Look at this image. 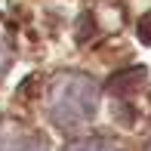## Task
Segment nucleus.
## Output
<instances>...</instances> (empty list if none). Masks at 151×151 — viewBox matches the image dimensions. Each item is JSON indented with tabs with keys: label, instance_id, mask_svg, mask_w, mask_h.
<instances>
[{
	"label": "nucleus",
	"instance_id": "nucleus-1",
	"mask_svg": "<svg viewBox=\"0 0 151 151\" xmlns=\"http://www.w3.org/2000/svg\"><path fill=\"white\" fill-rule=\"evenodd\" d=\"M99 105V86L86 74L65 71L50 83L46 93V111L59 129H77L96 114Z\"/></svg>",
	"mask_w": 151,
	"mask_h": 151
},
{
	"label": "nucleus",
	"instance_id": "nucleus-2",
	"mask_svg": "<svg viewBox=\"0 0 151 151\" xmlns=\"http://www.w3.org/2000/svg\"><path fill=\"white\" fill-rule=\"evenodd\" d=\"M0 151H46V142L31 129L6 123L0 127Z\"/></svg>",
	"mask_w": 151,
	"mask_h": 151
},
{
	"label": "nucleus",
	"instance_id": "nucleus-3",
	"mask_svg": "<svg viewBox=\"0 0 151 151\" xmlns=\"http://www.w3.org/2000/svg\"><path fill=\"white\" fill-rule=\"evenodd\" d=\"M65 151H120V145H117V142H111V139H102V136H96V139L71 142Z\"/></svg>",
	"mask_w": 151,
	"mask_h": 151
},
{
	"label": "nucleus",
	"instance_id": "nucleus-4",
	"mask_svg": "<svg viewBox=\"0 0 151 151\" xmlns=\"http://www.w3.org/2000/svg\"><path fill=\"white\" fill-rule=\"evenodd\" d=\"M6 68H9V43H6V34L0 31V77Z\"/></svg>",
	"mask_w": 151,
	"mask_h": 151
},
{
	"label": "nucleus",
	"instance_id": "nucleus-5",
	"mask_svg": "<svg viewBox=\"0 0 151 151\" xmlns=\"http://www.w3.org/2000/svg\"><path fill=\"white\" fill-rule=\"evenodd\" d=\"M139 37H142V43H151V12L139 22Z\"/></svg>",
	"mask_w": 151,
	"mask_h": 151
},
{
	"label": "nucleus",
	"instance_id": "nucleus-6",
	"mask_svg": "<svg viewBox=\"0 0 151 151\" xmlns=\"http://www.w3.org/2000/svg\"><path fill=\"white\" fill-rule=\"evenodd\" d=\"M145 151H151V145H148V148H145Z\"/></svg>",
	"mask_w": 151,
	"mask_h": 151
}]
</instances>
